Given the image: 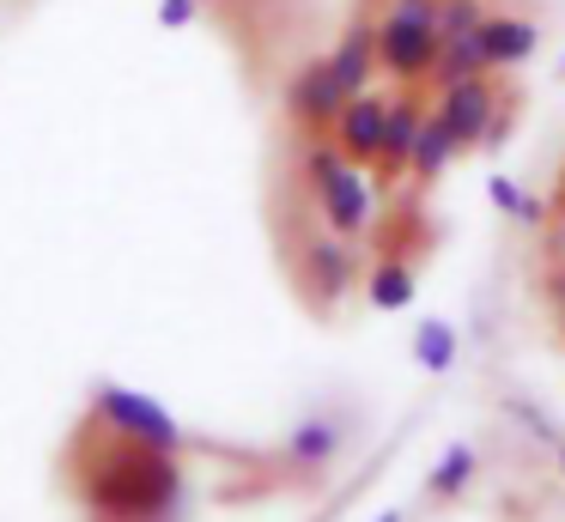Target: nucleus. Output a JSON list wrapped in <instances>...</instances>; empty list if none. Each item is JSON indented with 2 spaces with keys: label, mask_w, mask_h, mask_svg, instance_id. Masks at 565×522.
I'll list each match as a JSON object with an SVG mask.
<instances>
[{
  "label": "nucleus",
  "mask_w": 565,
  "mask_h": 522,
  "mask_svg": "<svg viewBox=\"0 0 565 522\" xmlns=\"http://www.w3.org/2000/svg\"><path fill=\"white\" fill-rule=\"evenodd\" d=\"M383 121H390V92H353V97H347V109L334 116L329 140L341 146L347 164L371 170V164H377V146H383Z\"/></svg>",
  "instance_id": "6e6552de"
},
{
  "label": "nucleus",
  "mask_w": 565,
  "mask_h": 522,
  "mask_svg": "<svg viewBox=\"0 0 565 522\" xmlns=\"http://www.w3.org/2000/svg\"><path fill=\"white\" fill-rule=\"evenodd\" d=\"M426 104L431 97H419V85H395L390 92V121H383V146H377V182H402L407 177V158H414V134L419 121H426Z\"/></svg>",
  "instance_id": "1a4fd4ad"
},
{
  "label": "nucleus",
  "mask_w": 565,
  "mask_h": 522,
  "mask_svg": "<svg viewBox=\"0 0 565 522\" xmlns=\"http://www.w3.org/2000/svg\"><path fill=\"white\" fill-rule=\"evenodd\" d=\"M475 468H480V456H475V449H468V444H450V449L438 456V468H431L426 492L438 498V504H450V498H462V492H468Z\"/></svg>",
  "instance_id": "dca6fc26"
},
{
  "label": "nucleus",
  "mask_w": 565,
  "mask_h": 522,
  "mask_svg": "<svg viewBox=\"0 0 565 522\" xmlns=\"http://www.w3.org/2000/svg\"><path fill=\"white\" fill-rule=\"evenodd\" d=\"M487 201L499 206L504 219H516V225H547V201H541V194H529L523 182H511V177H487Z\"/></svg>",
  "instance_id": "f3484780"
},
{
  "label": "nucleus",
  "mask_w": 565,
  "mask_h": 522,
  "mask_svg": "<svg viewBox=\"0 0 565 522\" xmlns=\"http://www.w3.org/2000/svg\"><path fill=\"white\" fill-rule=\"evenodd\" d=\"M559 468H565V456H559Z\"/></svg>",
  "instance_id": "5701e85b"
},
{
  "label": "nucleus",
  "mask_w": 565,
  "mask_h": 522,
  "mask_svg": "<svg viewBox=\"0 0 565 522\" xmlns=\"http://www.w3.org/2000/svg\"><path fill=\"white\" fill-rule=\"evenodd\" d=\"M492 12V0H438V36H468Z\"/></svg>",
  "instance_id": "6ab92c4d"
},
{
  "label": "nucleus",
  "mask_w": 565,
  "mask_h": 522,
  "mask_svg": "<svg viewBox=\"0 0 565 522\" xmlns=\"http://www.w3.org/2000/svg\"><path fill=\"white\" fill-rule=\"evenodd\" d=\"M74 486L98 522H171L183 504V468L171 449H147L104 432L98 419L79 425L74 437Z\"/></svg>",
  "instance_id": "f257e3e1"
},
{
  "label": "nucleus",
  "mask_w": 565,
  "mask_h": 522,
  "mask_svg": "<svg viewBox=\"0 0 565 522\" xmlns=\"http://www.w3.org/2000/svg\"><path fill=\"white\" fill-rule=\"evenodd\" d=\"M195 12H201V0H159V24H164V31H183Z\"/></svg>",
  "instance_id": "412c9836"
},
{
  "label": "nucleus",
  "mask_w": 565,
  "mask_h": 522,
  "mask_svg": "<svg viewBox=\"0 0 565 522\" xmlns=\"http://www.w3.org/2000/svg\"><path fill=\"white\" fill-rule=\"evenodd\" d=\"M475 73H492L487 55H480V36H444L438 61H431V79L426 85H450V79H475Z\"/></svg>",
  "instance_id": "2eb2a0df"
},
{
  "label": "nucleus",
  "mask_w": 565,
  "mask_h": 522,
  "mask_svg": "<svg viewBox=\"0 0 565 522\" xmlns=\"http://www.w3.org/2000/svg\"><path fill=\"white\" fill-rule=\"evenodd\" d=\"M480 36V55H487L492 73H516L523 61H535L541 49V24L529 19V12H487V19L475 24Z\"/></svg>",
  "instance_id": "9d476101"
},
{
  "label": "nucleus",
  "mask_w": 565,
  "mask_h": 522,
  "mask_svg": "<svg viewBox=\"0 0 565 522\" xmlns=\"http://www.w3.org/2000/svg\"><path fill=\"white\" fill-rule=\"evenodd\" d=\"M377 522H402V510H390V516H377Z\"/></svg>",
  "instance_id": "4be33fe9"
},
{
  "label": "nucleus",
  "mask_w": 565,
  "mask_h": 522,
  "mask_svg": "<svg viewBox=\"0 0 565 522\" xmlns=\"http://www.w3.org/2000/svg\"><path fill=\"white\" fill-rule=\"evenodd\" d=\"M414 291H419V274H414V262H407V255L383 249L377 262H371V274H365L371 310H407V303H414Z\"/></svg>",
  "instance_id": "f8f14e48"
},
{
  "label": "nucleus",
  "mask_w": 565,
  "mask_h": 522,
  "mask_svg": "<svg viewBox=\"0 0 565 522\" xmlns=\"http://www.w3.org/2000/svg\"><path fill=\"white\" fill-rule=\"evenodd\" d=\"M292 279H298V291H305L317 310L341 303L347 291H353V279H359V249H353V237H334L329 225L310 231V237L298 243V255H292Z\"/></svg>",
  "instance_id": "20e7f679"
},
{
  "label": "nucleus",
  "mask_w": 565,
  "mask_h": 522,
  "mask_svg": "<svg viewBox=\"0 0 565 522\" xmlns=\"http://www.w3.org/2000/svg\"><path fill=\"white\" fill-rule=\"evenodd\" d=\"M86 419H98L104 432L128 437V444H147V449H183V425L171 419V413L159 407L152 395H140V388H122V383H98L92 388V407Z\"/></svg>",
  "instance_id": "7ed1b4c3"
},
{
  "label": "nucleus",
  "mask_w": 565,
  "mask_h": 522,
  "mask_svg": "<svg viewBox=\"0 0 565 522\" xmlns=\"http://www.w3.org/2000/svg\"><path fill=\"white\" fill-rule=\"evenodd\" d=\"M341 456V425L334 419H298L292 425V437H286V461L292 468H329V461Z\"/></svg>",
  "instance_id": "4468645a"
},
{
  "label": "nucleus",
  "mask_w": 565,
  "mask_h": 522,
  "mask_svg": "<svg viewBox=\"0 0 565 522\" xmlns=\"http://www.w3.org/2000/svg\"><path fill=\"white\" fill-rule=\"evenodd\" d=\"M426 109L444 121V134H450V140L462 146V152H475V146H487L492 121H499L504 92H499V79H492V73H475V79H450V85H438V97H431Z\"/></svg>",
  "instance_id": "39448f33"
},
{
  "label": "nucleus",
  "mask_w": 565,
  "mask_h": 522,
  "mask_svg": "<svg viewBox=\"0 0 565 522\" xmlns=\"http://www.w3.org/2000/svg\"><path fill=\"white\" fill-rule=\"evenodd\" d=\"M334 67V79L347 85V92H371V79H377V31H371V19H353L341 31V43L322 55Z\"/></svg>",
  "instance_id": "9b49d317"
},
{
  "label": "nucleus",
  "mask_w": 565,
  "mask_h": 522,
  "mask_svg": "<svg viewBox=\"0 0 565 522\" xmlns=\"http://www.w3.org/2000/svg\"><path fill=\"white\" fill-rule=\"evenodd\" d=\"M347 85L334 79V67L329 61H305V67L292 73V85H286V121H292L298 134H329L334 128V116L347 109Z\"/></svg>",
  "instance_id": "0eeeda50"
},
{
  "label": "nucleus",
  "mask_w": 565,
  "mask_h": 522,
  "mask_svg": "<svg viewBox=\"0 0 565 522\" xmlns=\"http://www.w3.org/2000/svg\"><path fill=\"white\" fill-rule=\"evenodd\" d=\"M298 170H305V189H310V201H317L322 225H329L334 237H365L371 219H377V182L359 164H347L329 134H305Z\"/></svg>",
  "instance_id": "f03ea898"
},
{
  "label": "nucleus",
  "mask_w": 565,
  "mask_h": 522,
  "mask_svg": "<svg viewBox=\"0 0 565 522\" xmlns=\"http://www.w3.org/2000/svg\"><path fill=\"white\" fill-rule=\"evenodd\" d=\"M377 31V73H390L395 85H426L431 79V61H438L444 36L438 24H407V19H371Z\"/></svg>",
  "instance_id": "423d86ee"
},
{
  "label": "nucleus",
  "mask_w": 565,
  "mask_h": 522,
  "mask_svg": "<svg viewBox=\"0 0 565 522\" xmlns=\"http://www.w3.org/2000/svg\"><path fill=\"white\" fill-rule=\"evenodd\" d=\"M383 19H407V24H438V0H383Z\"/></svg>",
  "instance_id": "aec40b11"
},
{
  "label": "nucleus",
  "mask_w": 565,
  "mask_h": 522,
  "mask_svg": "<svg viewBox=\"0 0 565 522\" xmlns=\"http://www.w3.org/2000/svg\"><path fill=\"white\" fill-rule=\"evenodd\" d=\"M462 158V146L444 134V121L426 109V121H419V134H414V158H407V182H419V189H431V182L444 177V170Z\"/></svg>",
  "instance_id": "ddd939ff"
},
{
  "label": "nucleus",
  "mask_w": 565,
  "mask_h": 522,
  "mask_svg": "<svg viewBox=\"0 0 565 522\" xmlns=\"http://www.w3.org/2000/svg\"><path fill=\"white\" fill-rule=\"evenodd\" d=\"M414 364H419V371H431V376L456 364V328L444 322V316H426V322L414 328Z\"/></svg>",
  "instance_id": "a211bd4d"
}]
</instances>
